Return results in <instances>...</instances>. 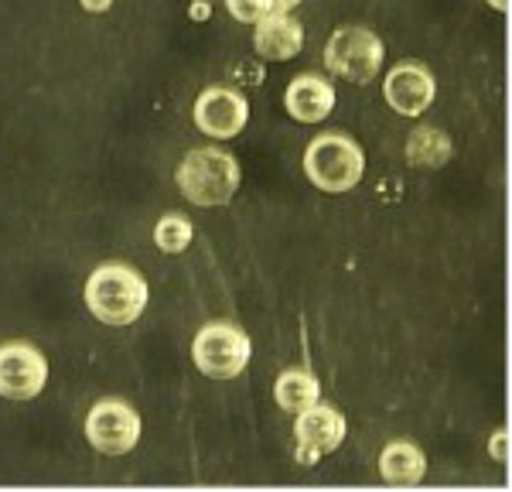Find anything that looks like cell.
I'll list each match as a JSON object with an SVG mask.
<instances>
[{"instance_id": "1", "label": "cell", "mask_w": 512, "mask_h": 492, "mask_svg": "<svg viewBox=\"0 0 512 492\" xmlns=\"http://www.w3.org/2000/svg\"><path fill=\"white\" fill-rule=\"evenodd\" d=\"M147 298H151V287L144 274L120 260L99 264L86 281V308L93 311V318L113 328L137 322L147 308Z\"/></svg>"}, {"instance_id": "2", "label": "cell", "mask_w": 512, "mask_h": 492, "mask_svg": "<svg viewBox=\"0 0 512 492\" xmlns=\"http://www.w3.org/2000/svg\"><path fill=\"white\" fill-rule=\"evenodd\" d=\"M239 161L222 147H192L181 158L175 182L188 202L198 209H216V205H229L239 192Z\"/></svg>"}, {"instance_id": "3", "label": "cell", "mask_w": 512, "mask_h": 492, "mask_svg": "<svg viewBox=\"0 0 512 492\" xmlns=\"http://www.w3.org/2000/svg\"><path fill=\"white\" fill-rule=\"evenodd\" d=\"M362 171H366V154L342 130L318 134L308 144V151H304V175H308V182L318 192L328 195L352 192L362 182Z\"/></svg>"}, {"instance_id": "4", "label": "cell", "mask_w": 512, "mask_h": 492, "mask_svg": "<svg viewBox=\"0 0 512 492\" xmlns=\"http://www.w3.org/2000/svg\"><path fill=\"white\" fill-rule=\"evenodd\" d=\"M253 356V342L236 322H209L198 328L192 359L209 380H236Z\"/></svg>"}, {"instance_id": "5", "label": "cell", "mask_w": 512, "mask_h": 492, "mask_svg": "<svg viewBox=\"0 0 512 492\" xmlns=\"http://www.w3.org/2000/svg\"><path fill=\"white\" fill-rule=\"evenodd\" d=\"M386 62V48L376 31L369 28H338L325 45L328 72L355 86H366L379 76Z\"/></svg>"}, {"instance_id": "6", "label": "cell", "mask_w": 512, "mask_h": 492, "mask_svg": "<svg viewBox=\"0 0 512 492\" xmlns=\"http://www.w3.org/2000/svg\"><path fill=\"white\" fill-rule=\"evenodd\" d=\"M86 438L103 455H127L140 441V414L120 397L99 400L86 417Z\"/></svg>"}, {"instance_id": "7", "label": "cell", "mask_w": 512, "mask_h": 492, "mask_svg": "<svg viewBox=\"0 0 512 492\" xmlns=\"http://www.w3.org/2000/svg\"><path fill=\"white\" fill-rule=\"evenodd\" d=\"M48 383V359L31 342L0 346V397L35 400Z\"/></svg>"}, {"instance_id": "8", "label": "cell", "mask_w": 512, "mask_h": 492, "mask_svg": "<svg viewBox=\"0 0 512 492\" xmlns=\"http://www.w3.org/2000/svg\"><path fill=\"white\" fill-rule=\"evenodd\" d=\"M195 127L202 130L205 137H216V141H229L250 120V103H246L243 93L229 86H209L198 93L195 100Z\"/></svg>"}, {"instance_id": "9", "label": "cell", "mask_w": 512, "mask_h": 492, "mask_svg": "<svg viewBox=\"0 0 512 492\" xmlns=\"http://www.w3.org/2000/svg\"><path fill=\"white\" fill-rule=\"evenodd\" d=\"M345 424L342 410L332 404H311L308 410H301L294 421V438H297V458L301 462H318L321 455L335 451L345 441Z\"/></svg>"}, {"instance_id": "10", "label": "cell", "mask_w": 512, "mask_h": 492, "mask_svg": "<svg viewBox=\"0 0 512 492\" xmlns=\"http://www.w3.org/2000/svg\"><path fill=\"white\" fill-rule=\"evenodd\" d=\"M383 96L400 117H420L437 96V82L431 69H424L420 62H400L386 72Z\"/></svg>"}, {"instance_id": "11", "label": "cell", "mask_w": 512, "mask_h": 492, "mask_svg": "<svg viewBox=\"0 0 512 492\" xmlns=\"http://www.w3.org/2000/svg\"><path fill=\"white\" fill-rule=\"evenodd\" d=\"M253 48L263 62H287L297 59L304 48V28L291 11H274L263 21H256Z\"/></svg>"}, {"instance_id": "12", "label": "cell", "mask_w": 512, "mask_h": 492, "mask_svg": "<svg viewBox=\"0 0 512 492\" xmlns=\"http://www.w3.org/2000/svg\"><path fill=\"white\" fill-rule=\"evenodd\" d=\"M284 106L297 123H321L335 110V86L318 72H301L287 86Z\"/></svg>"}, {"instance_id": "13", "label": "cell", "mask_w": 512, "mask_h": 492, "mask_svg": "<svg viewBox=\"0 0 512 492\" xmlns=\"http://www.w3.org/2000/svg\"><path fill=\"white\" fill-rule=\"evenodd\" d=\"M379 472L390 486H417L427 475V455L414 441H390L379 455Z\"/></svg>"}, {"instance_id": "14", "label": "cell", "mask_w": 512, "mask_h": 492, "mask_svg": "<svg viewBox=\"0 0 512 492\" xmlns=\"http://www.w3.org/2000/svg\"><path fill=\"white\" fill-rule=\"evenodd\" d=\"M274 397H277V404L284 410L301 414V410H308L311 404H318V400H321V383H318V376L311 373V369L294 366V369H284V373L277 376Z\"/></svg>"}, {"instance_id": "15", "label": "cell", "mask_w": 512, "mask_h": 492, "mask_svg": "<svg viewBox=\"0 0 512 492\" xmlns=\"http://www.w3.org/2000/svg\"><path fill=\"white\" fill-rule=\"evenodd\" d=\"M454 154V144L444 130L437 127H417L407 137V161L414 168H444Z\"/></svg>"}, {"instance_id": "16", "label": "cell", "mask_w": 512, "mask_h": 492, "mask_svg": "<svg viewBox=\"0 0 512 492\" xmlns=\"http://www.w3.org/2000/svg\"><path fill=\"white\" fill-rule=\"evenodd\" d=\"M192 236H195V229L188 223V216H181V212H168V216H161L158 226H154V243H158L161 253H185L188 246H192Z\"/></svg>"}, {"instance_id": "17", "label": "cell", "mask_w": 512, "mask_h": 492, "mask_svg": "<svg viewBox=\"0 0 512 492\" xmlns=\"http://www.w3.org/2000/svg\"><path fill=\"white\" fill-rule=\"evenodd\" d=\"M226 7H229V14L243 24H256V21L267 18V14H274V4H270V0H226Z\"/></svg>"}, {"instance_id": "18", "label": "cell", "mask_w": 512, "mask_h": 492, "mask_svg": "<svg viewBox=\"0 0 512 492\" xmlns=\"http://www.w3.org/2000/svg\"><path fill=\"white\" fill-rule=\"evenodd\" d=\"M492 455H495V462H506V431L492 434Z\"/></svg>"}, {"instance_id": "19", "label": "cell", "mask_w": 512, "mask_h": 492, "mask_svg": "<svg viewBox=\"0 0 512 492\" xmlns=\"http://www.w3.org/2000/svg\"><path fill=\"white\" fill-rule=\"evenodd\" d=\"M82 7H86V11H93V14H103V11H110V7H113V0H82Z\"/></svg>"}, {"instance_id": "20", "label": "cell", "mask_w": 512, "mask_h": 492, "mask_svg": "<svg viewBox=\"0 0 512 492\" xmlns=\"http://www.w3.org/2000/svg\"><path fill=\"white\" fill-rule=\"evenodd\" d=\"M270 4H274V11H294L301 0H270Z\"/></svg>"}, {"instance_id": "21", "label": "cell", "mask_w": 512, "mask_h": 492, "mask_svg": "<svg viewBox=\"0 0 512 492\" xmlns=\"http://www.w3.org/2000/svg\"><path fill=\"white\" fill-rule=\"evenodd\" d=\"M489 4L495 7V11H506V7H509V0H489Z\"/></svg>"}, {"instance_id": "22", "label": "cell", "mask_w": 512, "mask_h": 492, "mask_svg": "<svg viewBox=\"0 0 512 492\" xmlns=\"http://www.w3.org/2000/svg\"><path fill=\"white\" fill-rule=\"evenodd\" d=\"M192 14H195V18H205L209 11H205V4H195V7H192Z\"/></svg>"}]
</instances>
